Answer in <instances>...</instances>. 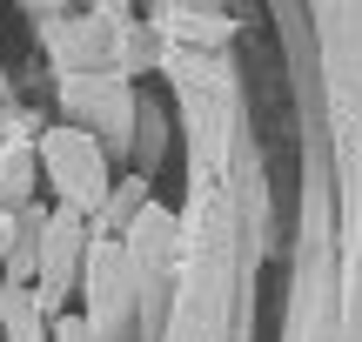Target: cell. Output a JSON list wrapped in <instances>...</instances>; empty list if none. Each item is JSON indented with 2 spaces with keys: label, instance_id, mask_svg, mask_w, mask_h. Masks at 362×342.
Segmentation results:
<instances>
[{
  "label": "cell",
  "instance_id": "6da1fadb",
  "mask_svg": "<svg viewBox=\"0 0 362 342\" xmlns=\"http://www.w3.org/2000/svg\"><path fill=\"white\" fill-rule=\"evenodd\" d=\"M40 168L61 188V208H101L107 201V161L88 128H47L40 134Z\"/></svg>",
  "mask_w": 362,
  "mask_h": 342
},
{
  "label": "cell",
  "instance_id": "52a82bcc",
  "mask_svg": "<svg viewBox=\"0 0 362 342\" xmlns=\"http://www.w3.org/2000/svg\"><path fill=\"white\" fill-rule=\"evenodd\" d=\"M54 342H94V322L88 316H61L54 322Z\"/></svg>",
  "mask_w": 362,
  "mask_h": 342
},
{
  "label": "cell",
  "instance_id": "7a4b0ae2",
  "mask_svg": "<svg viewBox=\"0 0 362 342\" xmlns=\"http://www.w3.org/2000/svg\"><path fill=\"white\" fill-rule=\"evenodd\" d=\"M88 228H81V208H54V222H47V235H40V282H34V295H40V309H61L67 302V289H74V269H88Z\"/></svg>",
  "mask_w": 362,
  "mask_h": 342
},
{
  "label": "cell",
  "instance_id": "8992f818",
  "mask_svg": "<svg viewBox=\"0 0 362 342\" xmlns=\"http://www.w3.org/2000/svg\"><path fill=\"white\" fill-rule=\"evenodd\" d=\"M27 188H34V141H27V134H13L7 155H0V201H21Z\"/></svg>",
  "mask_w": 362,
  "mask_h": 342
},
{
  "label": "cell",
  "instance_id": "3957f363",
  "mask_svg": "<svg viewBox=\"0 0 362 342\" xmlns=\"http://www.w3.org/2000/svg\"><path fill=\"white\" fill-rule=\"evenodd\" d=\"M128 276H134V255L121 242H94L88 249V295H94V322H107L128 295Z\"/></svg>",
  "mask_w": 362,
  "mask_h": 342
},
{
  "label": "cell",
  "instance_id": "5b68a950",
  "mask_svg": "<svg viewBox=\"0 0 362 342\" xmlns=\"http://www.w3.org/2000/svg\"><path fill=\"white\" fill-rule=\"evenodd\" d=\"M0 329L7 342H47V309H40L34 289H7L0 295Z\"/></svg>",
  "mask_w": 362,
  "mask_h": 342
},
{
  "label": "cell",
  "instance_id": "277c9868",
  "mask_svg": "<svg viewBox=\"0 0 362 342\" xmlns=\"http://www.w3.org/2000/svg\"><path fill=\"white\" fill-rule=\"evenodd\" d=\"M168 249H175V222L148 201L141 215H134V228H128V255H134V276L141 269H155V262H168Z\"/></svg>",
  "mask_w": 362,
  "mask_h": 342
},
{
  "label": "cell",
  "instance_id": "ba28073f",
  "mask_svg": "<svg viewBox=\"0 0 362 342\" xmlns=\"http://www.w3.org/2000/svg\"><path fill=\"white\" fill-rule=\"evenodd\" d=\"M13 242H21V215L0 208V282H7V255H13Z\"/></svg>",
  "mask_w": 362,
  "mask_h": 342
}]
</instances>
